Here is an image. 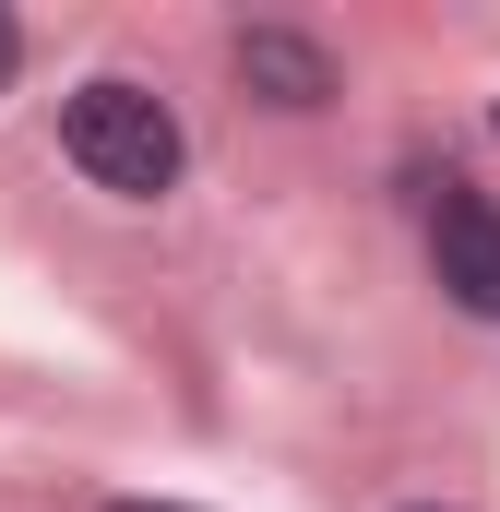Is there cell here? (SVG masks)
<instances>
[{"instance_id":"1","label":"cell","mask_w":500,"mask_h":512,"mask_svg":"<svg viewBox=\"0 0 500 512\" xmlns=\"http://www.w3.org/2000/svg\"><path fill=\"white\" fill-rule=\"evenodd\" d=\"M60 155L108 191V203H155L167 179H179V108L167 96H143L120 72H96V84H72V108H60Z\"/></svg>"},{"instance_id":"2","label":"cell","mask_w":500,"mask_h":512,"mask_svg":"<svg viewBox=\"0 0 500 512\" xmlns=\"http://www.w3.org/2000/svg\"><path fill=\"white\" fill-rule=\"evenodd\" d=\"M429 262H441L453 310L500 322V203H489V191H465V179L429 191Z\"/></svg>"},{"instance_id":"3","label":"cell","mask_w":500,"mask_h":512,"mask_svg":"<svg viewBox=\"0 0 500 512\" xmlns=\"http://www.w3.org/2000/svg\"><path fill=\"white\" fill-rule=\"evenodd\" d=\"M239 84L274 96V108H322V96H334V60H322L310 36H286V24H250L239 36Z\"/></svg>"},{"instance_id":"4","label":"cell","mask_w":500,"mask_h":512,"mask_svg":"<svg viewBox=\"0 0 500 512\" xmlns=\"http://www.w3.org/2000/svg\"><path fill=\"white\" fill-rule=\"evenodd\" d=\"M12 60H24V24H12V12H0V84H12Z\"/></svg>"},{"instance_id":"5","label":"cell","mask_w":500,"mask_h":512,"mask_svg":"<svg viewBox=\"0 0 500 512\" xmlns=\"http://www.w3.org/2000/svg\"><path fill=\"white\" fill-rule=\"evenodd\" d=\"M108 512H179V501H108Z\"/></svg>"}]
</instances>
